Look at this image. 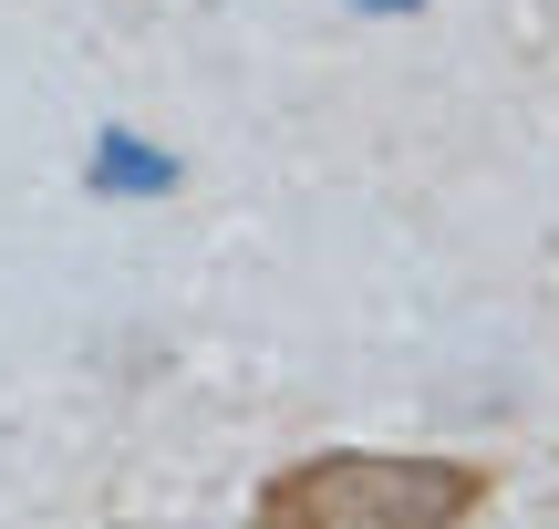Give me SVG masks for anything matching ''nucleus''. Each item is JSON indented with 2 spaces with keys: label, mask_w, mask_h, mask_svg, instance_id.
Wrapping results in <instances>:
<instances>
[{
  "label": "nucleus",
  "mask_w": 559,
  "mask_h": 529,
  "mask_svg": "<svg viewBox=\"0 0 559 529\" xmlns=\"http://www.w3.org/2000/svg\"><path fill=\"white\" fill-rule=\"evenodd\" d=\"M498 498L477 457H404V447H321L260 478L249 529H466Z\"/></svg>",
  "instance_id": "obj_1"
}]
</instances>
